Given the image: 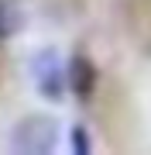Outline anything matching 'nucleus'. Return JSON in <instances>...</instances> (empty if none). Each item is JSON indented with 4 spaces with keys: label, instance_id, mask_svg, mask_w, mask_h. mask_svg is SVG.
Returning <instances> with one entry per match:
<instances>
[{
    "label": "nucleus",
    "instance_id": "f257e3e1",
    "mask_svg": "<svg viewBox=\"0 0 151 155\" xmlns=\"http://www.w3.org/2000/svg\"><path fill=\"white\" fill-rule=\"evenodd\" d=\"M55 145H58V121L48 114L21 117L11 134V148L17 155H48Z\"/></svg>",
    "mask_w": 151,
    "mask_h": 155
},
{
    "label": "nucleus",
    "instance_id": "20e7f679",
    "mask_svg": "<svg viewBox=\"0 0 151 155\" xmlns=\"http://www.w3.org/2000/svg\"><path fill=\"white\" fill-rule=\"evenodd\" d=\"M24 28V7L17 0H0V41L14 38Z\"/></svg>",
    "mask_w": 151,
    "mask_h": 155
},
{
    "label": "nucleus",
    "instance_id": "7ed1b4c3",
    "mask_svg": "<svg viewBox=\"0 0 151 155\" xmlns=\"http://www.w3.org/2000/svg\"><path fill=\"white\" fill-rule=\"evenodd\" d=\"M69 90L79 100H90L96 90V66L86 55H72L69 59Z\"/></svg>",
    "mask_w": 151,
    "mask_h": 155
},
{
    "label": "nucleus",
    "instance_id": "f03ea898",
    "mask_svg": "<svg viewBox=\"0 0 151 155\" xmlns=\"http://www.w3.org/2000/svg\"><path fill=\"white\" fill-rule=\"evenodd\" d=\"M31 79H34V90L45 100H62V93L69 90V62L62 66L58 52L41 48L31 59Z\"/></svg>",
    "mask_w": 151,
    "mask_h": 155
},
{
    "label": "nucleus",
    "instance_id": "39448f33",
    "mask_svg": "<svg viewBox=\"0 0 151 155\" xmlns=\"http://www.w3.org/2000/svg\"><path fill=\"white\" fill-rule=\"evenodd\" d=\"M72 148H76L79 155H86V152H90V138H86L83 124H76V127H72Z\"/></svg>",
    "mask_w": 151,
    "mask_h": 155
}]
</instances>
